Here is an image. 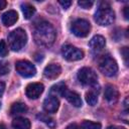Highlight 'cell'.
I'll return each instance as SVG.
<instances>
[{
    "instance_id": "cell-16",
    "label": "cell",
    "mask_w": 129,
    "mask_h": 129,
    "mask_svg": "<svg viewBox=\"0 0 129 129\" xmlns=\"http://www.w3.org/2000/svg\"><path fill=\"white\" fill-rule=\"evenodd\" d=\"M30 121L23 117H17L12 121L13 129H30Z\"/></svg>"
},
{
    "instance_id": "cell-24",
    "label": "cell",
    "mask_w": 129,
    "mask_h": 129,
    "mask_svg": "<svg viewBox=\"0 0 129 129\" xmlns=\"http://www.w3.org/2000/svg\"><path fill=\"white\" fill-rule=\"evenodd\" d=\"M8 53V48L4 40H0V56H6Z\"/></svg>"
},
{
    "instance_id": "cell-2",
    "label": "cell",
    "mask_w": 129,
    "mask_h": 129,
    "mask_svg": "<svg viewBox=\"0 0 129 129\" xmlns=\"http://www.w3.org/2000/svg\"><path fill=\"white\" fill-rule=\"evenodd\" d=\"M95 20L98 24L107 26L113 23L115 20V12L111 8L110 4L107 2H101L96 13H95Z\"/></svg>"
},
{
    "instance_id": "cell-15",
    "label": "cell",
    "mask_w": 129,
    "mask_h": 129,
    "mask_svg": "<svg viewBox=\"0 0 129 129\" xmlns=\"http://www.w3.org/2000/svg\"><path fill=\"white\" fill-rule=\"evenodd\" d=\"M18 20V14L14 10H8L2 15V23L5 26H11Z\"/></svg>"
},
{
    "instance_id": "cell-5",
    "label": "cell",
    "mask_w": 129,
    "mask_h": 129,
    "mask_svg": "<svg viewBox=\"0 0 129 129\" xmlns=\"http://www.w3.org/2000/svg\"><path fill=\"white\" fill-rule=\"evenodd\" d=\"M78 80L85 86H96L98 83V76L94 70L85 67L82 68L78 73Z\"/></svg>"
},
{
    "instance_id": "cell-18",
    "label": "cell",
    "mask_w": 129,
    "mask_h": 129,
    "mask_svg": "<svg viewBox=\"0 0 129 129\" xmlns=\"http://www.w3.org/2000/svg\"><path fill=\"white\" fill-rule=\"evenodd\" d=\"M21 10H22V13H23L25 19H30L35 13V8L29 3L22 4L21 5Z\"/></svg>"
},
{
    "instance_id": "cell-32",
    "label": "cell",
    "mask_w": 129,
    "mask_h": 129,
    "mask_svg": "<svg viewBox=\"0 0 129 129\" xmlns=\"http://www.w3.org/2000/svg\"><path fill=\"white\" fill-rule=\"evenodd\" d=\"M107 129H126V128L121 127V126H109Z\"/></svg>"
},
{
    "instance_id": "cell-29",
    "label": "cell",
    "mask_w": 129,
    "mask_h": 129,
    "mask_svg": "<svg viewBox=\"0 0 129 129\" xmlns=\"http://www.w3.org/2000/svg\"><path fill=\"white\" fill-rule=\"evenodd\" d=\"M4 91H5V84L3 82H0V97L3 95Z\"/></svg>"
},
{
    "instance_id": "cell-8",
    "label": "cell",
    "mask_w": 129,
    "mask_h": 129,
    "mask_svg": "<svg viewBox=\"0 0 129 129\" xmlns=\"http://www.w3.org/2000/svg\"><path fill=\"white\" fill-rule=\"evenodd\" d=\"M15 69H16V72L24 78H30V77H33L36 74L35 67L30 61L24 60V59L18 60L15 63Z\"/></svg>"
},
{
    "instance_id": "cell-34",
    "label": "cell",
    "mask_w": 129,
    "mask_h": 129,
    "mask_svg": "<svg viewBox=\"0 0 129 129\" xmlns=\"http://www.w3.org/2000/svg\"><path fill=\"white\" fill-rule=\"evenodd\" d=\"M0 107H1V104H0Z\"/></svg>"
},
{
    "instance_id": "cell-20",
    "label": "cell",
    "mask_w": 129,
    "mask_h": 129,
    "mask_svg": "<svg viewBox=\"0 0 129 129\" xmlns=\"http://www.w3.org/2000/svg\"><path fill=\"white\" fill-rule=\"evenodd\" d=\"M86 101L90 106H95L98 102V92L96 91H89L86 94Z\"/></svg>"
},
{
    "instance_id": "cell-9",
    "label": "cell",
    "mask_w": 129,
    "mask_h": 129,
    "mask_svg": "<svg viewBox=\"0 0 129 129\" xmlns=\"http://www.w3.org/2000/svg\"><path fill=\"white\" fill-rule=\"evenodd\" d=\"M44 90V86L41 83H31L25 89V94L29 99H37L40 97Z\"/></svg>"
},
{
    "instance_id": "cell-33",
    "label": "cell",
    "mask_w": 129,
    "mask_h": 129,
    "mask_svg": "<svg viewBox=\"0 0 129 129\" xmlns=\"http://www.w3.org/2000/svg\"><path fill=\"white\" fill-rule=\"evenodd\" d=\"M0 129H6L5 125H4V124H0Z\"/></svg>"
},
{
    "instance_id": "cell-22",
    "label": "cell",
    "mask_w": 129,
    "mask_h": 129,
    "mask_svg": "<svg viewBox=\"0 0 129 129\" xmlns=\"http://www.w3.org/2000/svg\"><path fill=\"white\" fill-rule=\"evenodd\" d=\"M44 123H46L50 128H54L55 127V122L53 121V119H51V118H49V117H47V116H44V115H39L38 116Z\"/></svg>"
},
{
    "instance_id": "cell-12",
    "label": "cell",
    "mask_w": 129,
    "mask_h": 129,
    "mask_svg": "<svg viewBox=\"0 0 129 129\" xmlns=\"http://www.w3.org/2000/svg\"><path fill=\"white\" fill-rule=\"evenodd\" d=\"M104 97L107 100L108 103L110 104H114L118 101L119 98V92L117 90V88L113 85H108L105 88V93H104Z\"/></svg>"
},
{
    "instance_id": "cell-28",
    "label": "cell",
    "mask_w": 129,
    "mask_h": 129,
    "mask_svg": "<svg viewBox=\"0 0 129 129\" xmlns=\"http://www.w3.org/2000/svg\"><path fill=\"white\" fill-rule=\"evenodd\" d=\"M66 129H82V127L79 126V125L76 124V123H73V124H70Z\"/></svg>"
},
{
    "instance_id": "cell-11",
    "label": "cell",
    "mask_w": 129,
    "mask_h": 129,
    "mask_svg": "<svg viewBox=\"0 0 129 129\" xmlns=\"http://www.w3.org/2000/svg\"><path fill=\"white\" fill-rule=\"evenodd\" d=\"M61 73V68L58 63H50L45 67L43 71V75L46 79L49 80H54L56 79Z\"/></svg>"
},
{
    "instance_id": "cell-19",
    "label": "cell",
    "mask_w": 129,
    "mask_h": 129,
    "mask_svg": "<svg viewBox=\"0 0 129 129\" xmlns=\"http://www.w3.org/2000/svg\"><path fill=\"white\" fill-rule=\"evenodd\" d=\"M67 89H68V88H67L66 84H64L63 82H60V83H57L56 85H54V86L51 87L50 93L54 94V95H52V96H55V97H56V95H60V96L62 97Z\"/></svg>"
},
{
    "instance_id": "cell-31",
    "label": "cell",
    "mask_w": 129,
    "mask_h": 129,
    "mask_svg": "<svg viewBox=\"0 0 129 129\" xmlns=\"http://www.w3.org/2000/svg\"><path fill=\"white\" fill-rule=\"evenodd\" d=\"M128 10H129V8H128V7H125V8H124V16H125V18H126V19H128V18H129Z\"/></svg>"
},
{
    "instance_id": "cell-26",
    "label": "cell",
    "mask_w": 129,
    "mask_h": 129,
    "mask_svg": "<svg viewBox=\"0 0 129 129\" xmlns=\"http://www.w3.org/2000/svg\"><path fill=\"white\" fill-rule=\"evenodd\" d=\"M121 53L123 54V58H124L125 63L127 66V63H128V48L127 47H123L122 50H121Z\"/></svg>"
},
{
    "instance_id": "cell-27",
    "label": "cell",
    "mask_w": 129,
    "mask_h": 129,
    "mask_svg": "<svg viewBox=\"0 0 129 129\" xmlns=\"http://www.w3.org/2000/svg\"><path fill=\"white\" fill-rule=\"evenodd\" d=\"M58 3L62 6L63 9H68L72 5V1H58Z\"/></svg>"
},
{
    "instance_id": "cell-17",
    "label": "cell",
    "mask_w": 129,
    "mask_h": 129,
    "mask_svg": "<svg viewBox=\"0 0 129 129\" xmlns=\"http://www.w3.org/2000/svg\"><path fill=\"white\" fill-rule=\"evenodd\" d=\"M26 112H27V106L24 103H20V102L14 103V104H12V106L10 108V115H12V116L20 115V114H23Z\"/></svg>"
},
{
    "instance_id": "cell-23",
    "label": "cell",
    "mask_w": 129,
    "mask_h": 129,
    "mask_svg": "<svg viewBox=\"0 0 129 129\" xmlns=\"http://www.w3.org/2000/svg\"><path fill=\"white\" fill-rule=\"evenodd\" d=\"M9 63L6 61H0V77L6 75L9 72Z\"/></svg>"
},
{
    "instance_id": "cell-1",
    "label": "cell",
    "mask_w": 129,
    "mask_h": 129,
    "mask_svg": "<svg viewBox=\"0 0 129 129\" xmlns=\"http://www.w3.org/2000/svg\"><path fill=\"white\" fill-rule=\"evenodd\" d=\"M55 36L56 33L53 26L47 21L39 22L34 28L33 37L35 42L40 46L48 47L52 45L55 40Z\"/></svg>"
},
{
    "instance_id": "cell-10",
    "label": "cell",
    "mask_w": 129,
    "mask_h": 129,
    "mask_svg": "<svg viewBox=\"0 0 129 129\" xmlns=\"http://www.w3.org/2000/svg\"><path fill=\"white\" fill-rule=\"evenodd\" d=\"M58 106H59L58 99L55 96H52V95L48 96L43 102V110L46 113H49V114L55 113L58 109Z\"/></svg>"
},
{
    "instance_id": "cell-7",
    "label": "cell",
    "mask_w": 129,
    "mask_h": 129,
    "mask_svg": "<svg viewBox=\"0 0 129 129\" xmlns=\"http://www.w3.org/2000/svg\"><path fill=\"white\" fill-rule=\"evenodd\" d=\"M61 54L69 61L79 60L84 57V51L71 44H66L61 47Z\"/></svg>"
},
{
    "instance_id": "cell-25",
    "label": "cell",
    "mask_w": 129,
    "mask_h": 129,
    "mask_svg": "<svg viewBox=\"0 0 129 129\" xmlns=\"http://www.w3.org/2000/svg\"><path fill=\"white\" fill-rule=\"evenodd\" d=\"M78 5L81 6L82 8H84V9H89V8H91L93 6V1H84V0L83 1H79Z\"/></svg>"
},
{
    "instance_id": "cell-21",
    "label": "cell",
    "mask_w": 129,
    "mask_h": 129,
    "mask_svg": "<svg viewBox=\"0 0 129 129\" xmlns=\"http://www.w3.org/2000/svg\"><path fill=\"white\" fill-rule=\"evenodd\" d=\"M82 128L83 129H101L102 126L98 122H93V121L85 120L82 123Z\"/></svg>"
},
{
    "instance_id": "cell-14",
    "label": "cell",
    "mask_w": 129,
    "mask_h": 129,
    "mask_svg": "<svg viewBox=\"0 0 129 129\" xmlns=\"http://www.w3.org/2000/svg\"><path fill=\"white\" fill-rule=\"evenodd\" d=\"M62 97L66 98L69 101V103H71L75 107H81L82 106V99H81L80 95L74 91H69L67 89Z\"/></svg>"
},
{
    "instance_id": "cell-6",
    "label": "cell",
    "mask_w": 129,
    "mask_h": 129,
    "mask_svg": "<svg viewBox=\"0 0 129 129\" xmlns=\"http://www.w3.org/2000/svg\"><path fill=\"white\" fill-rule=\"evenodd\" d=\"M72 32L78 37H85L91 31V24L86 19H77L72 23Z\"/></svg>"
},
{
    "instance_id": "cell-4",
    "label": "cell",
    "mask_w": 129,
    "mask_h": 129,
    "mask_svg": "<svg viewBox=\"0 0 129 129\" xmlns=\"http://www.w3.org/2000/svg\"><path fill=\"white\" fill-rule=\"evenodd\" d=\"M99 69L105 76L114 77L118 72V64L113 57L109 54H105L99 59Z\"/></svg>"
},
{
    "instance_id": "cell-13",
    "label": "cell",
    "mask_w": 129,
    "mask_h": 129,
    "mask_svg": "<svg viewBox=\"0 0 129 129\" xmlns=\"http://www.w3.org/2000/svg\"><path fill=\"white\" fill-rule=\"evenodd\" d=\"M89 45L91 47V49L95 52L101 51L105 45H106V40L102 35H95L94 37H92V39L89 42Z\"/></svg>"
},
{
    "instance_id": "cell-30",
    "label": "cell",
    "mask_w": 129,
    "mask_h": 129,
    "mask_svg": "<svg viewBox=\"0 0 129 129\" xmlns=\"http://www.w3.org/2000/svg\"><path fill=\"white\" fill-rule=\"evenodd\" d=\"M6 5H7V2L5 0H0V10L4 9L6 7Z\"/></svg>"
},
{
    "instance_id": "cell-3",
    "label": "cell",
    "mask_w": 129,
    "mask_h": 129,
    "mask_svg": "<svg viewBox=\"0 0 129 129\" xmlns=\"http://www.w3.org/2000/svg\"><path fill=\"white\" fill-rule=\"evenodd\" d=\"M27 42V34L22 28H17L8 35V43L12 50L19 51Z\"/></svg>"
}]
</instances>
